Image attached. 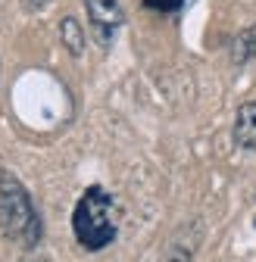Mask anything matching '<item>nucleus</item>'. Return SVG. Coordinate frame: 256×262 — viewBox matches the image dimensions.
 Here are the masks:
<instances>
[{"mask_svg":"<svg viewBox=\"0 0 256 262\" xmlns=\"http://www.w3.org/2000/svg\"><path fill=\"white\" fill-rule=\"evenodd\" d=\"M72 234H75V244L88 253H100L116 241L119 212L110 190H103L100 184H91L78 196V203L72 209Z\"/></svg>","mask_w":256,"mask_h":262,"instance_id":"nucleus-1","label":"nucleus"},{"mask_svg":"<svg viewBox=\"0 0 256 262\" xmlns=\"http://www.w3.org/2000/svg\"><path fill=\"white\" fill-rule=\"evenodd\" d=\"M0 234L22 250H35L44 237L35 200L13 172H0Z\"/></svg>","mask_w":256,"mask_h":262,"instance_id":"nucleus-2","label":"nucleus"},{"mask_svg":"<svg viewBox=\"0 0 256 262\" xmlns=\"http://www.w3.org/2000/svg\"><path fill=\"white\" fill-rule=\"evenodd\" d=\"M88 22H91V35L100 47H113L116 31L125 22V13L119 7V0H84Z\"/></svg>","mask_w":256,"mask_h":262,"instance_id":"nucleus-3","label":"nucleus"},{"mask_svg":"<svg viewBox=\"0 0 256 262\" xmlns=\"http://www.w3.org/2000/svg\"><path fill=\"white\" fill-rule=\"evenodd\" d=\"M234 147L241 150H256V100L241 103L238 116H234V128H231Z\"/></svg>","mask_w":256,"mask_h":262,"instance_id":"nucleus-4","label":"nucleus"},{"mask_svg":"<svg viewBox=\"0 0 256 262\" xmlns=\"http://www.w3.org/2000/svg\"><path fill=\"white\" fill-rule=\"evenodd\" d=\"M59 41L66 44V50H69L72 56H81V53H84V28L78 25V19L66 16V19L59 22Z\"/></svg>","mask_w":256,"mask_h":262,"instance_id":"nucleus-5","label":"nucleus"},{"mask_svg":"<svg viewBox=\"0 0 256 262\" xmlns=\"http://www.w3.org/2000/svg\"><path fill=\"white\" fill-rule=\"evenodd\" d=\"M253 41H256V28H247L244 35H238V38H234V44H231V59H234V62H247V59H250V53L256 50V44H253Z\"/></svg>","mask_w":256,"mask_h":262,"instance_id":"nucleus-6","label":"nucleus"},{"mask_svg":"<svg viewBox=\"0 0 256 262\" xmlns=\"http://www.w3.org/2000/svg\"><path fill=\"white\" fill-rule=\"evenodd\" d=\"M184 0H144L147 10H178Z\"/></svg>","mask_w":256,"mask_h":262,"instance_id":"nucleus-7","label":"nucleus"},{"mask_svg":"<svg viewBox=\"0 0 256 262\" xmlns=\"http://www.w3.org/2000/svg\"><path fill=\"white\" fill-rule=\"evenodd\" d=\"M47 0H25V10H41Z\"/></svg>","mask_w":256,"mask_h":262,"instance_id":"nucleus-8","label":"nucleus"},{"mask_svg":"<svg viewBox=\"0 0 256 262\" xmlns=\"http://www.w3.org/2000/svg\"><path fill=\"white\" fill-rule=\"evenodd\" d=\"M22 262H50V259H47V256H38V253H28Z\"/></svg>","mask_w":256,"mask_h":262,"instance_id":"nucleus-9","label":"nucleus"}]
</instances>
